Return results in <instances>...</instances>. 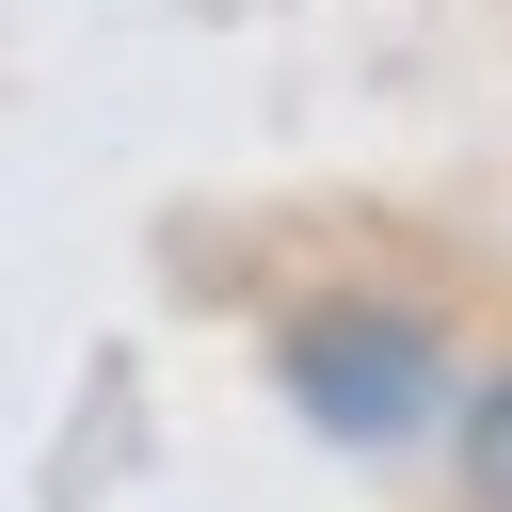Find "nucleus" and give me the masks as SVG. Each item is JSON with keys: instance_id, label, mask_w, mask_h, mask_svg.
I'll use <instances>...</instances> for the list:
<instances>
[{"instance_id": "2", "label": "nucleus", "mask_w": 512, "mask_h": 512, "mask_svg": "<svg viewBox=\"0 0 512 512\" xmlns=\"http://www.w3.org/2000/svg\"><path fill=\"white\" fill-rule=\"evenodd\" d=\"M448 464H464V512H512V368H480V384H448Z\"/></svg>"}, {"instance_id": "1", "label": "nucleus", "mask_w": 512, "mask_h": 512, "mask_svg": "<svg viewBox=\"0 0 512 512\" xmlns=\"http://www.w3.org/2000/svg\"><path fill=\"white\" fill-rule=\"evenodd\" d=\"M272 384H288V416L304 432H336V448H416V432H448V320L432 304H384V288H352V304H304V320H272Z\"/></svg>"}]
</instances>
